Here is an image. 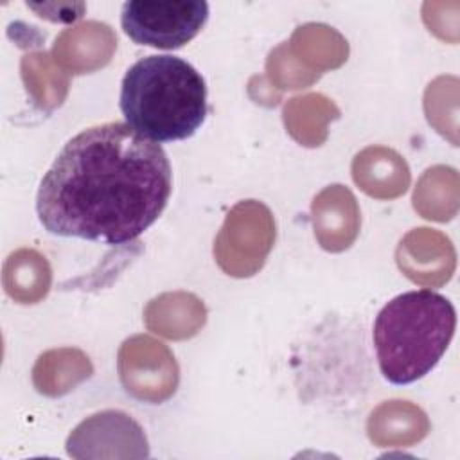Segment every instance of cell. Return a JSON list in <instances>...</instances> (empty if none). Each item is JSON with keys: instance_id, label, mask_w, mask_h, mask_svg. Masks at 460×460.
<instances>
[{"instance_id": "obj_1", "label": "cell", "mask_w": 460, "mask_h": 460, "mask_svg": "<svg viewBox=\"0 0 460 460\" xmlns=\"http://www.w3.org/2000/svg\"><path fill=\"white\" fill-rule=\"evenodd\" d=\"M171 190L164 147L124 122H104L63 146L40 183L36 212L54 235L124 244L158 219Z\"/></svg>"}, {"instance_id": "obj_3", "label": "cell", "mask_w": 460, "mask_h": 460, "mask_svg": "<svg viewBox=\"0 0 460 460\" xmlns=\"http://www.w3.org/2000/svg\"><path fill=\"white\" fill-rule=\"evenodd\" d=\"M456 327L455 305L431 289L394 296L377 313L374 345L379 370L392 385H410L444 356Z\"/></svg>"}, {"instance_id": "obj_5", "label": "cell", "mask_w": 460, "mask_h": 460, "mask_svg": "<svg viewBox=\"0 0 460 460\" xmlns=\"http://www.w3.org/2000/svg\"><path fill=\"white\" fill-rule=\"evenodd\" d=\"M81 446H144L147 447L142 428L124 411L104 410L83 420L68 437V455Z\"/></svg>"}, {"instance_id": "obj_4", "label": "cell", "mask_w": 460, "mask_h": 460, "mask_svg": "<svg viewBox=\"0 0 460 460\" xmlns=\"http://www.w3.org/2000/svg\"><path fill=\"white\" fill-rule=\"evenodd\" d=\"M207 20L205 0H129L120 13L122 29L135 43L164 50L189 43Z\"/></svg>"}, {"instance_id": "obj_2", "label": "cell", "mask_w": 460, "mask_h": 460, "mask_svg": "<svg viewBox=\"0 0 460 460\" xmlns=\"http://www.w3.org/2000/svg\"><path fill=\"white\" fill-rule=\"evenodd\" d=\"M120 110L128 126L156 144L185 140L205 122L207 84L181 58L147 56L128 68Z\"/></svg>"}]
</instances>
